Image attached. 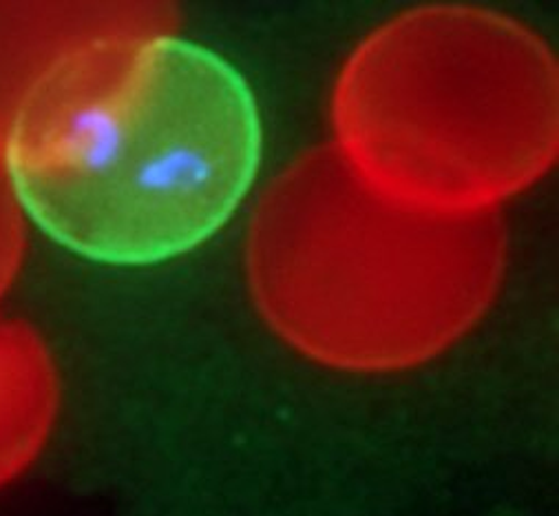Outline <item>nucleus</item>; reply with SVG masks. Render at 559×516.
<instances>
[{"label":"nucleus","instance_id":"nucleus-3","mask_svg":"<svg viewBox=\"0 0 559 516\" xmlns=\"http://www.w3.org/2000/svg\"><path fill=\"white\" fill-rule=\"evenodd\" d=\"M334 118L338 153L371 189L438 215H483L555 155V64L509 19L429 8L352 56Z\"/></svg>","mask_w":559,"mask_h":516},{"label":"nucleus","instance_id":"nucleus-4","mask_svg":"<svg viewBox=\"0 0 559 516\" xmlns=\"http://www.w3.org/2000/svg\"><path fill=\"white\" fill-rule=\"evenodd\" d=\"M56 412L53 373L43 353L0 360V483L38 453Z\"/></svg>","mask_w":559,"mask_h":516},{"label":"nucleus","instance_id":"nucleus-2","mask_svg":"<svg viewBox=\"0 0 559 516\" xmlns=\"http://www.w3.org/2000/svg\"><path fill=\"white\" fill-rule=\"evenodd\" d=\"M500 267L487 213L390 200L338 149L284 171L248 231L250 286L270 326L341 373H401L442 355L489 306Z\"/></svg>","mask_w":559,"mask_h":516},{"label":"nucleus","instance_id":"nucleus-1","mask_svg":"<svg viewBox=\"0 0 559 516\" xmlns=\"http://www.w3.org/2000/svg\"><path fill=\"white\" fill-rule=\"evenodd\" d=\"M261 120L243 75L166 34L60 51L25 90L5 168L25 213L93 262L146 267L213 237L250 191Z\"/></svg>","mask_w":559,"mask_h":516}]
</instances>
